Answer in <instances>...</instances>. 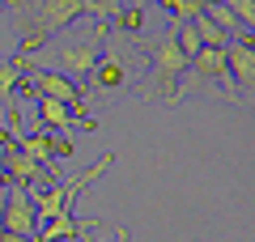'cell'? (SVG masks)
I'll list each match as a JSON object with an SVG mask.
<instances>
[{
    "label": "cell",
    "mask_w": 255,
    "mask_h": 242,
    "mask_svg": "<svg viewBox=\"0 0 255 242\" xmlns=\"http://www.w3.org/2000/svg\"><path fill=\"white\" fill-rule=\"evenodd\" d=\"M13 9H17V30H21V55H34V47H43L55 30L73 26L81 13L90 17L107 21L115 13V4L107 0H9Z\"/></svg>",
    "instance_id": "obj_1"
},
{
    "label": "cell",
    "mask_w": 255,
    "mask_h": 242,
    "mask_svg": "<svg viewBox=\"0 0 255 242\" xmlns=\"http://www.w3.org/2000/svg\"><path fill=\"white\" fill-rule=\"evenodd\" d=\"M145 55H149V68H145V77L136 81V94H140L145 102H170L179 77L187 72V55L179 51L170 26H166L162 38H153V43L145 47Z\"/></svg>",
    "instance_id": "obj_2"
},
{
    "label": "cell",
    "mask_w": 255,
    "mask_h": 242,
    "mask_svg": "<svg viewBox=\"0 0 255 242\" xmlns=\"http://www.w3.org/2000/svg\"><path fill=\"white\" fill-rule=\"evenodd\" d=\"M21 77H30V90H38V98L64 102L77 119H90V115H85V107H81V90H77V81L60 77V72H51V68H34V64H26Z\"/></svg>",
    "instance_id": "obj_3"
},
{
    "label": "cell",
    "mask_w": 255,
    "mask_h": 242,
    "mask_svg": "<svg viewBox=\"0 0 255 242\" xmlns=\"http://www.w3.org/2000/svg\"><path fill=\"white\" fill-rule=\"evenodd\" d=\"M102 43H107V21H98L94 26V34L85 38V43H64L60 47V77H68V81H81V77H90V68L98 64V55H102Z\"/></svg>",
    "instance_id": "obj_4"
},
{
    "label": "cell",
    "mask_w": 255,
    "mask_h": 242,
    "mask_svg": "<svg viewBox=\"0 0 255 242\" xmlns=\"http://www.w3.org/2000/svg\"><path fill=\"white\" fill-rule=\"evenodd\" d=\"M226 68H230L234 90L251 107V90H255V43H251V34H234L226 43Z\"/></svg>",
    "instance_id": "obj_5"
},
{
    "label": "cell",
    "mask_w": 255,
    "mask_h": 242,
    "mask_svg": "<svg viewBox=\"0 0 255 242\" xmlns=\"http://www.w3.org/2000/svg\"><path fill=\"white\" fill-rule=\"evenodd\" d=\"M0 230L26 234V238H34V234H38L34 204H30V187H9V191H4V217H0Z\"/></svg>",
    "instance_id": "obj_6"
},
{
    "label": "cell",
    "mask_w": 255,
    "mask_h": 242,
    "mask_svg": "<svg viewBox=\"0 0 255 242\" xmlns=\"http://www.w3.org/2000/svg\"><path fill=\"white\" fill-rule=\"evenodd\" d=\"M0 161H4V183H13V187H30V183L43 179V166L34 157H26L17 144H9L4 136H0Z\"/></svg>",
    "instance_id": "obj_7"
},
{
    "label": "cell",
    "mask_w": 255,
    "mask_h": 242,
    "mask_svg": "<svg viewBox=\"0 0 255 242\" xmlns=\"http://www.w3.org/2000/svg\"><path fill=\"white\" fill-rule=\"evenodd\" d=\"M90 85H94L98 94H119V90H128V64H124V55L102 51L98 64L90 68Z\"/></svg>",
    "instance_id": "obj_8"
},
{
    "label": "cell",
    "mask_w": 255,
    "mask_h": 242,
    "mask_svg": "<svg viewBox=\"0 0 255 242\" xmlns=\"http://www.w3.org/2000/svg\"><path fill=\"white\" fill-rule=\"evenodd\" d=\"M17 149L26 153V157H34L38 166H43V161H55V157H73V140H60V136H47V132L21 136Z\"/></svg>",
    "instance_id": "obj_9"
},
{
    "label": "cell",
    "mask_w": 255,
    "mask_h": 242,
    "mask_svg": "<svg viewBox=\"0 0 255 242\" xmlns=\"http://www.w3.org/2000/svg\"><path fill=\"white\" fill-rule=\"evenodd\" d=\"M90 225L94 221H77L68 208L64 213H55L47 225H38V234H34V242H64V238H90Z\"/></svg>",
    "instance_id": "obj_10"
},
{
    "label": "cell",
    "mask_w": 255,
    "mask_h": 242,
    "mask_svg": "<svg viewBox=\"0 0 255 242\" xmlns=\"http://www.w3.org/2000/svg\"><path fill=\"white\" fill-rule=\"evenodd\" d=\"M38 123H43L47 132H60V127H68V123H77V127H94V119H77L73 111L64 107V102L38 98Z\"/></svg>",
    "instance_id": "obj_11"
},
{
    "label": "cell",
    "mask_w": 255,
    "mask_h": 242,
    "mask_svg": "<svg viewBox=\"0 0 255 242\" xmlns=\"http://www.w3.org/2000/svg\"><path fill=\"white\" fill-rule=\"evenodd\" d=\"M26 55H17V60H4L0 55V102H9L13 98V90H17V81H21V72H26Z\"/></svg>",
    "instance_id": "obj_12"
},
{
    "label": "cell",
    "mask_w": 255,
    "mask_h": 242,
    "mask_svg": "<svg viewBox=\"0 0 255 242\" xmlns=\"http://www.w3.org/2000/svg\"><path fill=\"white\" fill-rule=\"evenodd\" d=\"M191 26H196V34H200V47H226L230 38H234V34H226L217 21H209L204 13H200V17H191Z\"/></svg>",
    "instance_id": "obj_13"
},
{
    "label": "cell",
    "mask_w": 255,
    "mask_h": 242,
    "mask_svg": "<svg viewBox=\"0 0 255 242\" xmlns=\"http://www.w3.org/2000/svg\"><path fill=\"white\" fill-rule=\"evenodd\" d=\"M107 21H115L124 34H140V26H145V9H119V4H115V13H111Z\"/></svg>",
    "instance_id": "obj_14"
},
{
    "label": "cell",
    "mask_w": 255,
    "mask_h": 242,
    "mask_svg": "<svg viewBox=\"0 0 255 242\" xmlns=\"http://www.w3.org/2000/svg\"><path fill=\"white\" fill-rule=\"evenodd\" d=\"M166 13H170V21H191V17H200L204 9V0H162Z\"/></svg>",
    "instance_id": "obj_15"
},
{
    "label": "cell",
    "mask_w": 255,
    "mask_h": 242,
    "mask_svg": "<svg viewBox=\"0 0 255 242\" xmlns=\"http://www.w3.org/2000/svg\"><path fill=\"white\" fill-rule=\"evenodd\" d=\"M221 4H226V9L234 13V21L251 34V26H255V0H221Z\"/></svg>",
    "instance_id": "obj_16"
},
{
    "label": "cell",
    "mask_w": 255,
    "mask_h": 242,
    "mask_svg": "<svg viewBox=\"0 0 255 242\" xmlns=\"http://www.w3.org/2000/svg\"><path fill=\"white\" fill-rule=\"evenodd\" d=\"M0 242H34V238H26V234H9V230H0Z\"/></svg>",
    "instance_id": "obj_17"
},
{
    "label": "cell",
    "mask_w": 255,
    "mask_h": 242,
    "mask_svg": "<svg viewBox=\"0 0 255 242\" xmlns=\"http://www.w3.org/2000/svg\"><path fill=\"white\" fill-rule=\"evenodd\" d=\"M153 0H119V9H149Z\"/></svg>",
    "instance_id": "obj_18"
},
{
    "label": "cell",
    "mask_w": 255,
    "mask_h": 242,
    "mask_svg": "<svg viewBox=\"0 0 255 242\" xmlns=\"http://www.w3.org/2000/svg\"><path fill=\"white\" fill-rule=\"evenodd\" d=\"M115 242H128V230H124V225H115Z\"/></svg>",
    "instance_id": "obj_19"
},
{
    "label": "cell",
    "mask_w": 255,
    "mask_h": 242,
    "mask_svg": "<svg viewBox=\"0 0 255 242\" xmlns=\"http://www.w3.org/2000/svg\"><path fill=\"white\" fill-rule=\"evenodd\" d=\"M0 187H4V161H0Z\"/></svg>",
    "instance_id": "obj_20"
},
{
    "label": "cell",
    "mask_w": 255,
    "mask_h": 242,
    "mask_svg": "<svg viewBox=\"0 0 255 242\" xmlns=\"http://www.w3.org/2000/svg\"><path fill=\"white\" fill-rule=\"evenodd\" d=\"M0 217H4V196H0Z\"/></svg>",
    "instance_id": "obj_21"
},
{
    "label": "cell",
    "mask_w": 255,
    "mask_h": 242,
    "mask_svg": "<svg viewBox=\"0 0 255 242\" xmlns=\"http://www.w3.org/2000/svg\"><path fill=\"white\" fill-rule=\"evenodd\" d=\"M157 4H162V0H157Z\"/></svg>",
    "instance_id": "obj_22"
}]
</instances>
